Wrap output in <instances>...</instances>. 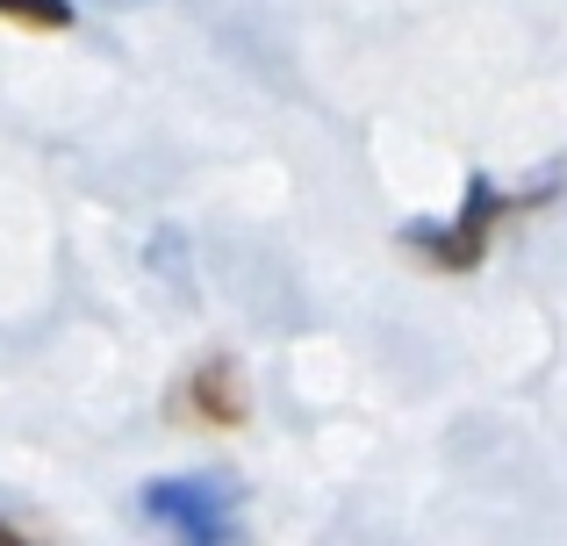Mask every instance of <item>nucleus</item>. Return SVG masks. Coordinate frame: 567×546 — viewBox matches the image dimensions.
Listing matches in <instances>:
<instances>
[{"label":"nucleus","instance_id":"6","mask_svg":"<svg viewBox=\"0 0 567 546\" xmlns=\"http://www.w3.org/2000/svg\"><path fill=\"white\" fill-rule=\"evenodd\" d=\"M0 539H14V525H8V518H0Z\"/></svg>","mask_w":567,"mask_h":546},{"label":"nucleus","instance_id":"2","mask_svg":"<svg viewBox=\"0 0 567 546\" xmlns=\"http://www.w3.org/2000/svg\"><path fill=\"white\" fill-rule=\"evenodd\" d=\"M144 525H158V533H181L194 546H223L237 533V490L216 475H166V482H144L137 496Z\"/></svg>","mask_w":567,"mask_h":546},{"label":"nucleus","instance_id":"5","mask_svg":"<svg viewBox=\"0 0 567 546\" xmlns=\"http://www.w3.org/2000/svg\"><path fill=\"white\" fill-rule=\"evenodd\" d=\"M101 8H137V0H101Z\"/></svg>","mask_w":567,"mask_h":546},{"label":"nucleus","instance_id":"4","mask_svg":"<svg viewBox=\"0 0 567 546\" xmlns=\"http://www.w3.org/2000/svg\"><path fill=\"white\" fill-rule=\"evenodd\" d=\"M0 22H14V29H72V0H0Z\"/></svg>","mask_w":567,"mask_h":546},{"label":"nucleus","instance_id":"3","mask_svg":"<svg viewBox=\"0 0 567 546\" xmlns=\"http://www.w3.org/2000/svg\"><path fill=\"white\" fill-rule=\"evenodd\" d=\"M173 410H181L187 424H208V432H230V424H245V374H237V360H202L194 374L181 381V395H173Z\"/></svg>","mask_w":567,"mask_h":546},{"label":"nucleus","instance_id":"1","mask_svg":"<svg viewBox=\"0 0 567 546\" xmlns=\"http://www.w3.org/2000/svg\"><path fill=\"white\" fill-rule=\"evenodd\" d=\"M511 209L517 202L503 195L488 173H467V209H460L453 224H402V253H416L439 274H467V267L488 259V245H496V230H503Z\"/></svg>","mask_w":567,"mask_h":546}]
</instances>
